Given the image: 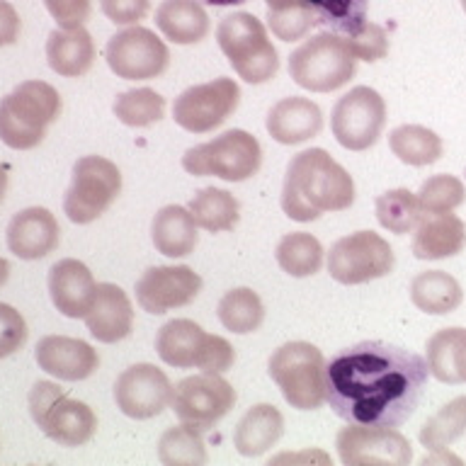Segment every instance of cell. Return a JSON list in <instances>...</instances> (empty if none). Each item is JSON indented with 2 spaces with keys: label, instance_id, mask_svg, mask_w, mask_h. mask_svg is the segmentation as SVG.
Here are the masks:
<instances>
[{
  "label": "cell",
  "instance_id": "cell-1",
  "mask_svg": "<svg viewBox=\"0 0 466 466\" xmlns=\"http://www.w3.org/2000/svg\"><path fill=\"white\" fill-rule=\"evenodd\" d=\"M428 377V360L418 352L364 340L326 364V400L345 422L399 428L420 403Z\"/></svg>",
  "mask_w": 466,
  "mask_h": 466
},
{
  "label": "cell",
  "instance_id": "cell-2",
  "mask_svg": "<svg viewBox=\"0 0 466 466\" xmlns=\"http://www.w3.org/2000/svg\"><path fill=\"white\" fill-rule=\"evenodd\" d=\"M355 202V180L323 148H306L287 166L282 211L291 221L309 224L328 211H345Z\"/></svg>",
  "mask_w": 466,
  "mask_h": 466
},
{
  "label": "cell",
  "instance_id": "cell-3",
  "mask_svg": "<svg viewBox=\"0 0 466 466\" xmlns=\"http://www.w3.org/2000/svg\"><path fill=\"white\" fill-rule=\"evenodd\" d=\"M61 115V95L44 80H25L0 97V141L15 151H32L46 137V127Z\"/></svg>",
  "mask_w": 466,
  "mask_h": 466
},
{
  "label": "cell",
  "instance_id": "cell-4",
  "mask_svg": "<svg viewBox=\"0 0 466 466\" xmlns=\"http://www.w3.org/2000/svg\"><path fill=\"white\" fill-rule=\"evenodd\" d=\"M355 73L357 56L350 46V39L335 32H320L306 39L289 56L291 80L311 93L340 90L355 78Z\"/></svg>",
  "mask_w": 466,
  "mask_h": 466
},
{
  "label": "cell",
  "instance_id": "cell-5",
  "mask_svg": "<svg viewBox=\"0 0 466 466\" xmlns=\"http://www.w3.org/2000/svg\"><path fill=\"white\" fill-rule=\"evenodd\" d=\"M218 49L224 51L228 64L238 78L250 86H262L279 71V56L268 36V29L255 15H226L217 27Z\"/></svg>",
  "mask_w": 466,
  "mask_h": 466
},
{
  "label": "cell",
  "instance_id": "cell-6",
  "mask_svg": "<svg viewBox=\"0 0 466 466\" xmlns=\"http://www.w3.org/2000/svg\"><path fill=\"white\" fill-rule=\"evenodd\" d=\"M269 379L297 410H316L326 400V357L304 340L284 342L268 362Z\"/></svg>",
  "mask_w": 466,
  "mask_h": 466
},
{
  "label": "cell",
  "instance_id": "cell-7",
  "mask_svg": "<svg viewBox=\"0 0 466 466\" xmlns=\"http://www.w3.org/2000/svg\"><path fill=\"white\" fill-rule=\"evenodd\" d=\"M156 352L167 367L221 374L236 362V350L221 335L207 333L199 323L189 319L167 320L156 335Z\"/></svg>",
  "mask_w": 466,
  "mask_h": 466
},
{
  "label": "cell",
  "instance_id": "cell-8",
  "mask_svg": "<svg viewBox=\"0 0 466 466\" xmlns=\"http://www.w3.org/2000/svg\"><path fill=\"white\" fill-rule=\"evenodd\" d=\"M29 413L36 428L61 447H80L93 440L97 415L83 400L71 399L54 381H36L29 391Z\"/></svg>",
  "mask_w": 466,
  "mask_h": 466
},
{
  "label": "cell",
  "instance_id": "cell-9",
  "mask_svg": "<svg viewBox=\"0 0 466 466\" xmlns=\"http://www.w3.org/2000/svg\"><path fill=\"white\" fill-rule=\"evenodd\" d=\"M262 166L260 141L246 129H228L207 144L192 146L182 156V167L197 177H221L226 182H243Z\"/></svg>",
  "mask_w": 466,
  "mask_h": 466
},
{
  "label": "cell",
  "instance_id": "cell-10",
  "mask_svg": "<svg viewBox=\"0 0 466 466\" xmlns=\"http://www.w3.org/2000/svg\"><path fill=\"white\" fill-rule=\"evenodd\" d=\"M122 192V173L105 156H83L76 160L71 185L64 197V214L73 224H93L115 204Z\"/></svg>",
  "mask_w": 466,
  "mask_h": 466
},
{
  "label": "cell",
  "instance_id": "cell-11",
  "mask_svg": "<svg viewBox=\"0 0 466 466\" xmlns=\"http://www.w3.org/2000/svg\"><path fill=\"white\" fill-rule=\"evenodd\" d=\"M393 265H396L393 248L374 231L342 236L340 240H335L328 253V275L348 287L391 275Z\"/></svg>",
  "mask_w": 466,
  "mask_h": 466
},
{
  "label": "cell",
  "instance_id": "cell-12",
  "mask_svg": "<svg viewBox=\"0 0 466 466\" xmlns=\"http://www.w3.org/2000/svg\"><path fill=\"white\" fill-rule=\"evenodd\" d=\"M170 406L182 425L197 432H209L236 406V389L221 374L202 371L173 386Z\"/></svg>",
  "mask_w": 466,
  "mask_h": 466
},
{
  "label": "cell",
  "instance_id": "cell-13",
  "mask_svg": "<svg viewBox=\"0 0 466 466\" xmlns=\"http://www.w3.org/2000/svg\"><path fill=\"white\" fill-rule=\"evenodd\" d=\"M386 124L384 97L370 86H357L335 102L330 129L348 151H367L377 144Z\"/></svg>",
  "mask_w": 466,
  "mask_h": 466
},
{
  "label": "cell",
  "instance_id": "cell-14",
  "mask_svg": "<svg viewBox=\"0 0 466 466\" xmlns=\"http://www.w3.org/2000/svg\"><path fill=\"white\" fill-rule=\"evenodd\" d=\"M109 71L122 80H153L166 73L170 51L156 32L138 25L109 36L105 46Z\"/></svg>",
  "mask_w": 466,
  "mask_h": 466
},
{
  "label": "cell",
  "instance_id": "cell-15",
  "mask_svg": "<svg viewBox=\"0 0 466 466\" xmlns=\"http://www.w3.org/2000/svg\"><path fill=\"white\" fill-rule=\"evenodd\" d=\"M240 87L233 78H214L187 87L173 102V119L189 134H209L236 112Z\"/></svg>",
  "mask_w": 466,
  "mask_h": 466
},
{
  "label": "cell",
  "instance_id": "cell-16",
  "mask_svg": "<svg viewBox=\"0 0 466 466\" xmlns=\"http://www.w3.org/2000/svg\"><path fill=\"white\" fill-rule=\"evenodd\" d=\"M335 447L345 466H406L413 461V447L396 428L348 422L335 437Z\"/></svg>",
  "mask_w": 466,
  "mask_h": 466
},
{
  "label": "cell",
  "instance_id": "cell-17",
  "mask_svg": "<svg viewBox=\"0 0 466 466\" xmlns=\"http://www.w3.org/2000/svg\"><path fill=\"white\" fill-rule=\"evenodd\" d=\"M173 384L156 364H131L115 381V403L127 418L151 420L170 406Z\"/></svg>",
  "mask_w": 466,
  "mask_h": 466
},
{
  "label": "cell",
  "instance_id": "cell-18",
  "mask_svg": "<svg viewBox=\"0 0 466 466\" xmlns=\"http://www.w3.org/2000/svg\"><path fill=\"white\" fill-rule=\"evenodd\" d=\"M202 291V277L187 265L148 268L137 282V301L146 313L160 316L192 304Z\"/></svg>",
  "mask_w": 466,
  "mask_h": 466
},
{
  "label": "cell",
  "instance_id": "cell-19",
  "mask_svg": "<svg viewBox=\"0 0 466 466\" xmlns=\"http://www.w3.org/2000/svg\"><path fill=\"white\" fill-rule=\"evenodd\" d=\"M35 360L39 370L61 381H83L100 367L97 350L90 342L68 335H46L36 342Z\"/></svg>",
  "mask_w": 466,
  "mask_h": 466
},
{
  "label": "cell",
  "instance_id": "cell-20",
  "mask_svg": "<svg viewBox=\"0 0 466 466\" xmlns=\"http://www.w3.org/2000/svg\"><path fill=\"white\" fill-rule=\"evenodd\" d=\"M5 240L7 250L20 260H42L58 248L61 228L46 207H29L10 218Z\"/></svg>",
  "mask_w": 466,
  "mask_h": 466
},
{
  "label": "cell",
  "instance_id": "cell-21",
  "mask_svg": "<svg viewBox=\"0 0 466 466\" xmlns=\"http://www.w3.org/2000/svg\"><path fill=\"white\" fill-rule=\"evenodd\" d=\"M49 294L58 313L66 319H86L97 294V282L86 262L64 258L49 269Z\"/></svg>",
  "mask_w": 466,
  "mask_h": 466
},
{
  "label": "cell",
  "instance_id": "cell-22",
  "mask_svg": "<svg viewBox=\"0 0 466 466\" xmlns=\"http://www.w3.org/2000/svg\"><path fill=\"white\" fill-rule=\"evenodd\" d=\"M86 326L95 340L105 345L129 338L134 330V306L127 291L112 282L97 284V294L86 316Z\"/></svg>",
  "mask_w": 466,
  "mask_h": 466
},
{
  "label": "cell",
  "instance_id": "cell-23",
  "mask_svg": "<svg viewBox=\"0 0 466 466\" xmlns=\"http://www.w3.org/2000/svg\"><path fill=\"white\" fill-rule=\"evenodd\" d=\"M265 127L277 144L297 146L319 137L320 129H323V112L309 97L291 95V97H284L277 105H272Z\"/></svg>",
  "mask_w": 466,
  "mask_h": 466
},
{
  "label": "cell",
  "instance_id": "cell-24",
  "mask_svg": "<svg viewBox=\"0 0 466 466\" xmlns=\"http://www.w3.org/2000/svg\"><path fill=\"white\" fill-rule=\"evenodd\" d=\"M466 246V224L457 214H425L415 228L413 255L418 260H444L454 258Z\"/></svg>",
  "mask_w": 466,
  "mask_h": 466
},
{
  "label": "cell",
  "instance_id": "cell-25",
  "mask_svg": "<svg viewBox=\"0 0 466 466\" xmlns=\"http://www.w3.org/2000/svg\"><path fill=\"white\" fill-rule=\"evenodd\" d=\"M46 61L51 71L64 78H80L95 64V42L83 25L71 29H54L46 39Z\"/></svg>",
  "mask_w": 466,
  "mask_h": 466
},
{
  "label": "cell",
  "instance_id": "cell-26",
  "mask_svg": "<svg viewBox=\"0 0 466 466\" xmlns=\"http://www.w3.org/2000/svg\"><path fill=\"white\" fill-rule=\"evenodd\" d=\"M156 27L167 42L187 46L209 35L211 22L199 0H163L156 10Z\"/></svg>",
  "mask_w": 466,
  "mask_h": 466
},
{
  "label": "cell",
  "instance_id": "cell-27",
  "mask_svg": "<svg viewBox=\"0 0 466 466\" xmlns=\"http://www.w3.org/2000/svg\"><path fill=\"white\" fill-rule=\"evenodd\" d=\"M284 432V418L275 406L258 403L248 410L233 430V447L240 457H262L279 442Z\"/></svg>",
  "mask_w": 466,
  "mask_h": 466
},
{
  "label": "cell",
  "instance_id": "cell-28",
  "mask_svg": "<svg viewBox=\"0 0 466 466\" xmlns=\"http://www.w3.org/2000/svg\"><path fill=\"white\" fill-rule=\"evenodd\" d=\"M151 240L156 250L166 258H187L195 253L197 240V224L189 209L180 204H167L153 217L151 224Z\"/></svg>",
  "mask_w": 466,
  "mask_h": 466
},
{
  "label": "cell",
  "instance_id": "cell-29",
  "mask_svg": "<svg viewBox=\"0 0 466 466\" xmlns=\"http://www.w3.org/2000/svg\"><path fill=\"white\" fill-rule=\"evenodd\" d=\"M428 370L442 384H466V328H442L428 340Z\"/></svg>",
  "mask_w": 466,
  "mask_h": 466
},
{
  "label": "cell",
  "instance_id": "cell-30",
  "mask_svg": "<svg viewBox=\"0 0 466 466\" xmlns=\"http://www.w3.org/2000/svg\"><path fill=\"white\" fill-rule=\"evenodd\" d=\"M410 301L430 316H447L464 301L461 284L442 269H425L410 282Z\"/></svg>",
  "mask_w": 466,
  "mask_h": 466
},
{
  "label": "cell",
  "instance_id": "cell-31",
  "mask_svg": "<svg viewBox=\"0 0 466 466\" xmlns=\"http://www.w3.org/2000/svg\"><path fill=\"white\" fill-rule=\"evenodd\" d=\"M389 148L400 163L413 167L432 166L442 158V138L420 124H400L389 134Z\"/></svg>",
  "mask_w": 466,
  "mask_h": 466
},
{
  "label": "cell",
  "instance_id": "cell-32",
  "mask_svg": "<svg viewBox=\"0 0 466 466\" xmlns=\"http://www.w3.org/2000/svg\"><path fill=\"white\" fill-rule=\"evenodd\" d=\"M189 214L195 218L199 228L209 233L231 231L240 218L238 199L221 187H204L199 189L192 202H189Z\"/></svg>",
  "mask_w": 466,
  "mask_h": 466
},
{
  "label": "cell",
  "instance_id": "cell-33",
  "mask_svg": "<svg viewBox=\"0 0 466 466\" xmlns=\"http://www.w3.org/2000/svg\"><path fill=\"white\" fill-rule=\"evenodd\" d=\"M217 313L221 326L236 335L255 333L265 320L262 299L250 287H236V289L226 291L218 301Z\"/></svg>",
  "mask_w": 466,
  "mask_h": 466
},
{
  "label": "cell",
  "instance_id": "cell-34",
  "mask_svg": "<svg viewBox=\"0 0 466 466\" xmlns=\"http://www.w3.org/2000/svg\"><path fill=\"white\" fill-rule=\"evenodd\" d=\"M466 435V396H457L430 415L420 428V444L430 451H444L459 437Z\"/></svg>",
  "mask_w": 466,
  "mask_h": 466
},
{
  "label": "cell",
  "instance_id": "cell-35",
  "mask_svg": "<svg viewBox=\"0 0 466 466\" xmlns=\"http://www.w3.org/2000/svg\"><path fill=\"white\" fill-rule=\"evenodd\" d=\"M277 265L291 277H311L323 265V246L311 233H287L277 243Z\"/></svg>",
  "mask_w": 466,
  "mask_h": 466
},
{
  "label": "cell",
  "instance_id": "cell-36",
  "mask_svg": "<svg viewBox=\"0 0 466 466\" xmlns=\"http://www.w3.org/2000/svg\"><path fill=\"white\" fill-rule=\"evenodd\" d=\"M316 17V27L326 32L352 36L367 22L370 0H306Z\"/></svg>",
  "mask_w": 466,
  "mask_h": 466
},
{
  "label": "cell",
  "instance_id": "cell-37",
  "mask_svg": "<svg viewBox=\"0 0 466 466\" xmlns=\"http://www.w3.org/2000/svg\"><path fill=\"white\" fill-rule=\"evenodd\" d=\"M377 218L379 224L384 226L386 231L396 233V236H406L418 228L422 221V209L418 204V197L408 189H389L384 195L377 197Z\"/></svg>",
  "mask_w": 466,
  "mask_h": 466
},
{
  "label": "cell",
  "instance_id": "cell-38",
  "mask_svg": "<svg viewBox=\"0 0 466 466\" xmlns=\"http://www.w3.org/2000/svg\"><path fill=\"white\" fill-rule=\"evenodd\" d=\"M265 5L269 32L282 42L304 39L316 27V17L306 0H265Z\"/></svg>",
  "mask_w": 466,
  "mask_h": 466
},
{
  "label": "cell",
  "instance_id": "cell-39",
  "mask_svg": "<svg viewBox=\"0 0 466 466\" xmlns=\"http://www.w3.org/2000/svg\"><path fill=\"white\" fill-rule=\"evenodd\" d=\"M115 116L127 127L134 129H144L151 124L160 122L166 115V97L151 87H137V90H127V93L116 95Z\"/></svg>",
  "mask_w": 466,
  "mask_h": 466
},
{
  "label": "cell",
  "instance_id": "cell-40",
  "mask_svg": "<svg viewBox=\"0 0 466 466\" xmlns=\"http://www.w3.org/2000/svg\"><path fill=\"white\" fill-rule=\"evenodd\" d=\"M158 459L166 466H202L207 464V450H204L202 432L177 425L167 428L160 435Z\"/></svg>",
  "mask_w": 466,
  "mask_h": 466
},
{
  "label": "cell",
  "instance_id": "cell-41",
  "mask_svg": "<svg viewBox=\"0 0 466 466\" xmlns=\"http://www.w3.org/2000/svg\"><path fill=\"white\" fill-rule=\"evenodd\" d=\"M415 197L422 214H444L464 204L466 187L457 175H432L422 182L420 192Z\"/></svg>",
  "mask_w": 466,
  "mask_h": 466
},
{
  "label": "cell",
  "instance_id": "cell-42",
  "mask_svg": "<svg viewBox=\"0 0 466 466\" xmlns=\"http://www.w3.org/2000/svg\"><path fill=\"white\" fill-rule=\"evenodd\" d=\"M350 39V46L355 51L357 61H379L389 54V35L384 27H379L374 22H364V27L355 32Z\"/></svg>",
  "mask_w": 466,
  "mask_h": 466
},
{
  "label": "cell",
  "instance_id": "cell-43",
  "mask_svg": "<svg viewBox=\"0 0 466 466\" xmlns=\"http://www.w3.org/2000/svg\"><path fill=\"white\" fill-rule=\"evenodd\" d=\"M27 323L10 304H0V360L15 355L27 342Z\"/></svg>",
  "mask_w": 466,
  "mask_h": 466
},
{
  "label": "cell",
  "instance_id": "cell-44",
  "mask_svg": "<svg viewBox=\"0 0 466 466\" xmlns=\"http://www.w3.org/2000/svg\"><path fill=\"white\" fill-rule=\"evenodd\" d=\"M148 0H100L102 15L119 27L138 25L148 13Z\"/></svg>",
  "mask_w": 466,
  "mask_h": 466
},
{
  "label": "cell",
  "instance_id": "cell-45",
  "mask_svg": "<svg viewBox=\"0 0 466 466\" xmlns=\"http://www.w3.org/2000/svg\"><path fill=\"white\" fill-rule=\"evenodd\" d=\"M49 15L61 29L80 27L90 17V0H44Z\"/></svg>",
  "mask_w": 466,
  "mask_h": 466
},
{
  "label": "cell",
  "instance_id": "cell-46",
  "mask_svg": "<svg viewBox=\"0 0 466 466\" xmlns=\"http://www.w3.org/2000/svg\"><path fill=\"white\" fill-rule=\"evenodd\" d=\"M20 15L7 0H0V46H13L20 39Z\"/></svg>",
  "mask_w": 466,
  "mask_h": 466
},
{
  "label": "cell",
  "instance_id": "cell-47",
  "mask_svg": "<svg viewBox=\"0 0 466 466\" xmlns=\"http://www.w3.org/2000/svg\"><path fill=\"white\" fill-rule=\"evenodd\" d=\"M207 5H214V7H228V5H243L248 0H204Z\"/></svg>",
  "mask_w": 466,
  "mask_h": 466
},
{
  "label": "cell",
  "instance_id": "cell-48",
  "mask_svg": "<svg viewBox=\"0 0 466 466\" xmlns=\"http://www.w3.org/2000/svg\"><path fill=\"white\" fill-rule=\"evenodd\" d=\"M5 189H7V166L0 163V202H3V197H5Z\"/></svg>",
  "mask_w": 466,
  "mask_h": 466
},
{
  "label": "cell",
  "instance_id": "cell-49",
  "mask_svg": "<svg viewBox=\"0 0 466 466\" xmlns=\"http://www.w3.org/2000/svg\"><path fill=\"white\" fill-rule=\"evenodd\" d=\"M7 277H10V262L5 258H0V287L7 282Z\"/></svg>",
  "mask_w": 466,
  "mask_h": 466
},
{
  "label": "cell",
  "instance_id": "cell-50",
  "mask_svg": "<svg viewBox=\"0 0 466 466\" xmlns=\"http://www.w3.org/2000/svg\"><path fill=\"white\" fill-rule=\"evenodd\" d=\"M461 7H464V13H466V0H461Z\"/></svg>",
  "mask_w": 466,
  "mask_h": 466
}]
</instances>
